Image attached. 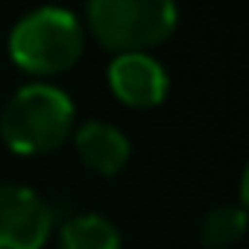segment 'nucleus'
Listing matches in <instances>:
<instances>
[{"label":"nucleus","instance_id":"f257e3e1","mask_svg":"<svg viewBox=\"0 0 249 249\" xmlns=\"http://www.w3.org/2000/svg\"><path fill=\"white\" fill-rule=\"evenodd\" d=\"M73 114V103L62 88L33 82L9 97L0 114V135L12 153L41 156L56 150L68 138Z\"/></svg>","mask_w":249,"mask_h":249},{"label":"nucleus","instance_id":"f03ea898","mask_svg":"<svg viewBox=\"0 0 249 249\" xmlns=\"http://www.w3.org/2000/svg\"><path fill=\"white\" fill-rule=\"evenodd\" d=\"M82 24L73 12L59 6H41L27 12L9 33L12 62L36 76H50L73 68L82 56Z\"/></svg>","mask_w":249,"mask_h":249},{"label":"nucleus","instance_id":"7ed1b4c3","mask_svg":"<svg viewBox=\"0 0 249 249\" xmlns=\"http://www.w3.org/2000/svg\"><path fill=\"white\" fill-rule=\"evenodd\" d=\"M179 12L167 0H94L88 27L94 38L114 53H144L173 36Z\"/></svg>","mask_w":249,"mask_h":249},{"label":"nucleus","instance_id":"20e7f679","mask_svg":"<svg viewBox=\"0 0 249 249\" xmlns=\"http://www.w3.org/2000/svg\"><path fill=\"white\" fill-rule=\"evenodd\" d=\"M53 231L50 205L24 185H0V249H41Z\"/></svg>","mask_w":249,"mask_h":249},{"label":"nucleus","instance_id":"39448f33","mask_svg":"<svg viewBox=\"0 0 249 249\" xmlns=\"http://www.w3.org/2000/svg\"><path fill=\"white\" fill-rule=\"evenodd\" d=\"M108 85L120 103L132 108H153L167 97L170 79L150 53H117L108 65Z\"/></svg>","mask_w":249,"mask_h":249},{"label":"nucleus","instance_id":"423d86ee","mask_svg":"<svg viewBox=\"0 0 249 249\" xmlns=\"http://www.w3.org/2000/svg\"><path fill=\"white\" fill-rule=\"evenodd\" d=\"M76 153L85 161V167H91L100 176H114L123 170V164L129 161L132 144L117 126L103 120H88L85 126L76 129Z\"/></svg>","mask_w":249,"mask_h":249},{"label":"nucleus","instance_id":"0eeeda50","mask_svg":"<svg viewBox=\"0 0 249 249\" xmlns=\"http://www.w3.org/2000/svg\"><path fill=\"white\" fill-rule=\"evenodd\" d=\"M62 249H120V231L100 214H76L59 231Z\"/></svg>","mask_w":249,"mask_h":249},{"label":"nucleus","instance_id":"6e6552de","mask_svg":"<svg viewBox=\"0 0 249 249\" xmlns=\"http://www.w3.org/2000/svg\"><path fill=\"white\" fill-rule=\"evenodd\" d=\"M246 226L243 205H217L214 211L205 214L199 226V240L205 249H229L240 240Z\"/></svg>","mask_w":249,"mask_h":249}]
</instances>
